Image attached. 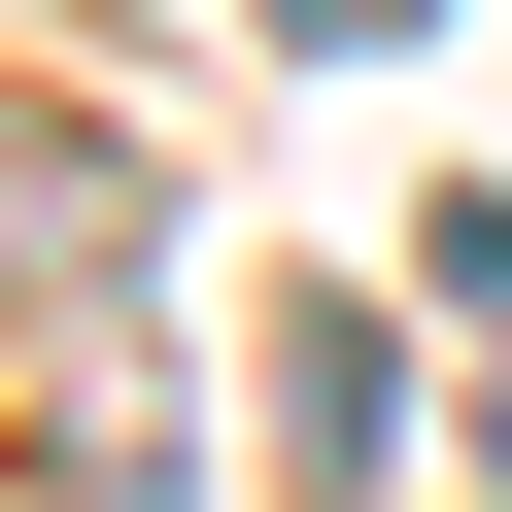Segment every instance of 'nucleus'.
<instances>
[{"label":"nucleus","mask_w":512,"mask_h":512,"mask_svg":"<svg viewBox=\"0 0 512 512\" xmlns=\"http://www.w3.org/2000/svg\"><path fill=\"white\" fill-rule=\"evenodd\" d=\"M274 444H308V478H376V444H410V342H376V308H308V342H274Z\"/></svg>","instance_id":"nucleus-1"},{"label":"nucleus","mask_w":512,"mask_h":512,"mask_svg":"<svg viewBox=\"0 0 512 512\" xmlns=\"http://www.w3.org/2000/svg\"><path fill=\"white\" fill-rule=\"evenodd\" d=\"M274 35H410V0H274Z\"/></svg>","instance_id":"nucleus-2"}]
</instances>
